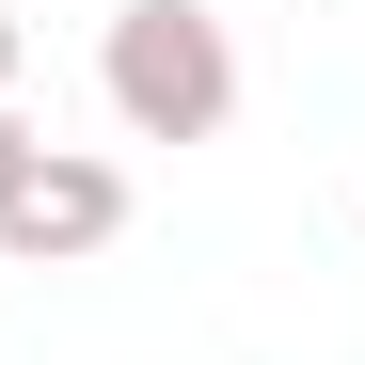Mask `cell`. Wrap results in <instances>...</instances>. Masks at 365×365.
I'll list each match as a JSON object with an SVG mask.
<instances>
[{"label":"cell","instance_id":"obj_2","mask_svg":"<svg viewBox=\"0 0 365 365\" xmlns=\"http://www.w3.org/2000/svg\"><path fill=\"white\" fill-rule=\"evenodd\" d=\"M111 238H128V175L80 159V143H48V175L0 207V255L16 270H80V255H111Z\"/></svg>","mask_w":365,"mask_h":365},{"label":"cell","instance_id":"obj_3","mask_svg":"<svg viewBox=\"0 0 365 365\" xmlns=\"http://www.w3.org/2000/svg\"><path fill=\"white\" fill-rule=\"evenodd\" d=\"M32 175H48V143L16 128V111H0V207H16V191H32Z\"/></svg>","mask_w":365,"mask_h":365},{"label":"cell","instance_id":"obj_1","mask_svg":"<svg viewBox=\"0 0 365 365\" xmlns=\"http://www.w3.org/2000/svg\"><path fill=\"white\" fill-rule=\"evenodd\" d=\"M96 96H111L128 143H222L238 128V32L207 16V0H111Z\"/></svg>","mask_w":365,"mask_h":365},{"label":"cell","instance_id":"obj_4","mask_svg":"<svg viewBox=\"0 0 365 365\" xmlns=\"http://www.w3.org/2000/svg\"><path fill=\"white\" fill-rule=\"evenodd\" d=\"M16 64H32V16L0 0V111H16Z\"/></svg>","mask_w":365,"mask_h":365}]
</instances>
